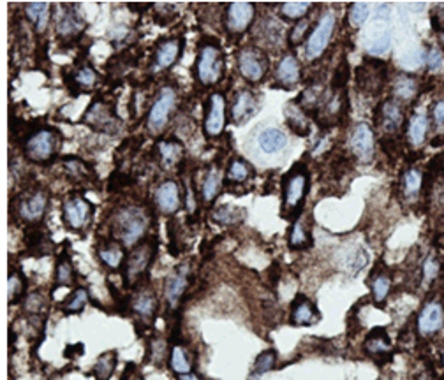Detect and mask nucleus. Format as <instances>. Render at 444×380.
Masks as SVG:
<instances>
[{
	"label": "nucleus",
	"mask_w": 444,
	"mask_h": 380,
	"mask_svg": "<svg viewBox=\"0 0 444 380\" xmlns=\"http://www.w3.org/2000/svg\"><path fill=\"white\" fill-rule=\"evenodd\" d=\"M150 225V217L147 210L140 206H125L120 212H116L115 220H113V234L116 242L123 246L140 245L145 238Z\"/></svg>",
	"instance_id": "1"
},
{
	"label": "nucleus",
	"mask_w": 444,
	"mask_h": 380,
	"mask_svg": "<svg viewBox=\"0 0 444 380\" xmlns=\"http://www.w3.org/2000/svg\"><path fill=\"white\" fill-rule=\"evenodd\" d=\"M222 69H224L222 49L217 45H212V42L203 45L196 62L197 81L205 86L215 85L222 78Z\"/></svg>",
	"instance_id": "2"
},
{
	"label": "nucleus",
	"mask_w": 444,
	"mask_h": 380,
	"mask_svg": "<svg viewBox=\"0 0 444 380\" xmlns=\"http://www.w3.org/2000/svg\"><path fill=\"white\" fill-rule=\"evenodd\" d=\"M308 190V171L305 166L298 164L284 178V203L282 210L286 213L300 210Z\"/></svg>",
	"instance_id": "3"
},
{
	"label": "nucleus",
	"mask_w": 444,
	"mask_h": 380,
	"mask_svg": "<svg viewBox=\"0 0 444 380\" xmlns=\"http://www.w3.org/2000/svg\"><path fill=\"white\" fill-rule=\"evenodd\" d=\"M175 106H177V92H175V88H171V86L160 88L157 97L153 99L150 111H148V116H147L148 131L152 132V134H159V132L164 131V127L168 125Z\"/></svg>",
	"instance_id": "4"
},
{
	"label": "nucleus",
	"mask_w": 444,
	"mask_h": 380,
	"mask_svg": "<svg viewBox=\"0 0 444 380\" xmlns=\"http://www.w3.org/2000/svg\"><path fill=\"white\" fill-rule=\"evenodd\" d=\"M333 32H335V14H333V11L323 12L317 25L310 32L307 41H305V57L308 60H316V58L325 53Z\"/></svg>",
	"instance_id": "5"
},
{
	"label": "nucleus",
	"mask_w": 444,
	"mask_h": 380,
	"mask_svg": "<svg viewBox=\"0 0 444 380\" xmlns=\"http://www.w3.org/2000/svg\"><path fill=\"white\" fill-rule=\"evenodd\" d=\"M58 136L51 129H39L25 141V155L32 162H48L57 153Z\"/></svg>",
	"instance_id": "6"
},
{
	"label": "nucleus",
	"mask_w": 444,
	"mask_h": 380,
	"mask_svg": "<svg viewBox=\"0 0 444 380\" xmlns=\"http://www.w3.org/2000/svg\"><path fill=\"white\" fill-rule=\"evenodd\" d=\"M153 255H156V245L150 242H141L140 245L132 249L127 261H125V282L129 286L138 282L147 273V270L152 264Z\"/></svg>",
	"instance_id": "7"
},
{
	"label": "nucleus",
	"mask_w": 444,
	"mask_h": 380,
	"mask_svg": "<svg viewBox=\"0 0 444 380\" xmlns=\"http://www.w3.org/2000/svg\"><path fill=\"white\" fill-rule=\"evenodd\" d=\"M238 71L247 81L259 83L268 71V60L259 48L249 46L238 53Z\"/></svg>",
	"instance_id": "8"
},
{
	"label": "nucleus",
	"mask_w": 444,
	"mask_h": 380,
	"mask_svg": "<svg viewBox=\"0 0 444 380\" xmlns=\"http://www.w3.org/2000/svg\"><path fill=\"white\" fill-rule=\"evenodd\" d=\"M62 218L69 229L83 231L90 224L92 205L79 196L69 197L64 201V206H62Z\"/></svg>",
	"instance_id": "9"
},
{
	"label": "nucleus",
	"mask_w": 444,
	"mask_h": 380,
	"mask_svg": "<svg viewBox=\"0 0 444 380\" xmlns=\"http://www.w3.org/2000/svg\"><path fill=\"white\" fill-rule=\"evenodd\" d=\"M224 127H226V99L217 92L208 99L205 120H203V132L208 138H217L224 132Z\"/></svg>",
	"instance_id": "10"
},
{
	"label": "nucleus",
	"mask_w": 444,
	"mask_h": 380,
	"mask_svg": "<svg viewBox=\"0 0 444 380\" xmlns=\"http://www.w3.org/2000/svg\"><path fill=\"white\" fill-rule=\"evenodd\" d=\"M46 208H48V194L37 188L21 197L18 203V215L27 224H37L45 218Z\"/></svg>",
	"instance_id": "11"
},
{
	"label": "nucleus",
	"mask_w": 444,
	"mask_h": 380,
	"mask_svg": "<svg viewBox=\"0 0 444 380\" xmlns=\"http://www.w3.org/2000/svg\"><path fill=\"white\" fill-rule=\"evenodd\" d=\"M256 16V8L247 2H234L227 5L226 29L233 36H240L252 25Z\"/></svg>",
	"instance_id": "12"
},
{
	"label": "nucleus",
	"mask_w": 444,
	"mask_h": 380,
	"mask_svg": "<svg viewBox=\"0 0 444 380\" xmlns=\"http://www.w3.org/2000/svg\"><path fill=\"white\" fill-rule=\"evenodd\" d=\"M156 205L162 215H175L184 205V194L177 181H164L156 190Z\"/></svg>",
	"instance_id": "13"
},
{
	"label": "nucleus",
	"mask_w": 444,
	"mask_h": 380,
	"mask_svg": "<svg viewBox=\"0 0 444 380\" xmlns=\"http://www.w3.org/2000/svg\"><path fill=\"white\" fill-rule=\"evenodd\" d=\"M418 333L421 336H430L439 333L444 327V307L439 301H428L418 315Z\"/></svg>",
	"instance_id": "14"
},
{
	"label": "nucleus",
	"mask_w": 444,
	"mask_h": 380,
	"mask_svg": "<svg viewBox=\"0 0 444 380\" xmlns=\"http://www.w3.org/2000/svg\"><path fill=\"white\" fill-rule=\"evenodd\" d=\"M349 144L354 155L362 160V162H370L372 157H374V132H372V129H370L367 123H358V125L354 127L353 132H351Z\"/></svg>",
	"instance_id": "15"
},
{
	"label": "nucleus",
	"mask_w": 444,
	"mask_h": 380,
	"mask_svg": "<svg viewBox=\"0 0 444 380\" xmlns=\"http://www.w3.org/2000/svg\"><path fill=\"white\" fill-rule=\"evenodd\" d=\"M187 286H189V266L182 264L166 278L164 282V299L169 307H178V303L187 290Z\"/></svg>",
	"instance_id": "16"
},
{
	"label": "nucleus",
	"mask_w": 444,
	"mask_h": 380,
	"mask_svg": "<svg viewBox=\"0 0 444 380\" xmlns=\"http://www.w3.org/2000/svg\"><path fill=\"white\" fill-rule=\"evenodd\" d=\"M256 110H258V99L251 90L243 88V90L236 92L233 99L231 120H233L234 125H243L251 116H254Z\"/></svg>",
	"instance_id": "17"
},
{
	"label": "nucleus",
	"mask_w": 444,
	"mask_h": 380,
	"mask_svg": "<svg viewBox=\"0 0 444 380\" xmlns=\"http://www.w3.org/2000/svg\"><path fill=\"white\" fill-rule=\"evenodd\" d=\"M300 78L301 69L295 55H284L275 69V81L279 83L282 88H293V86H296L300 83Z\"/></svg>",
	"instance_id": "18"
},
{
	"label": "nucleus",
	"mask_w": 444,
	"mask_h": 380,
	"mask_svg": "<svg viewBox=\"0 0 444 380\" xmlns=\"http://www.w3.org/2000/svg\"><path fill=\"white\" fill-rule=\"evenodd\" d=\"M182 55V41L180 39H168L159 48L156 49L153 55V69L166 71L177 64V60Z\"/></svg>",
	"instance_id": "19"
},
{
	"label": "nucleus",
	"mask_w": 444,
	"mask_h": 380,
	"mask_svg": "<svg viewBox=\"0 0 444 380\" xmlns=\"http://www.w3.org/2000/svg\"><path fill=\"white\" fill-rule=\"evenodd\" d=\"M321 319L319 312L314 303L305 296H298L291 307V324L293 326H312Z\"/></svg>",
	"instance_id": "20"
},
{
	"label": "nucleus",
	"mask_w": 444,
	"mask_h": 380,
	"mask_svg": "<svg viewBox=\"0 0 444 380\" xmlns=\"http://www.w3.org/2000/svg\"><path fill=\"white\" fill-rule=\"evenodd\" d=\"M85 122L92 125V129H99V131L113 132L116 129L115 115L104 103H95L90 110L86 111Z\"/></svg>",
	"instance_id": "21"
},
{
	"label": "nucleus",
	"mask_w": 444,
	"mask_h": 380,
	"mask_svg": "<svg viewBox=\"0 0 444 380\" xmlns=\"http://www.w3.org/2000/svg\"><path fill=\"white\" fill-rule=\"evenodd\" d=\"M258 147L259 150L271 155V153H279L284 148L288 147V136L284 134L280 129H264V131L259 132L258 136Z\"/></svg>",
	"instance_id": "22"
},
{
	"label": "nucleus",
	"mask_w": 444,
	"mask_h": 380,
	"mask_svg": "<svg viewBox=\"0 0 444 380\" xmlns=\"http://www.w3.org/2000/svg\"><path fill=\"white\" fill-rule=\"evenodd\" d=\"M157 155H159L160 166L171 171V169L177 168L178 162L184 157V147L177 141H160L157 144Z\"/></svg>",
	"instance_id": "23"
},
{
	"label": "nucleus",
	"mask_w": 444,
	"mask_h": 380,
	"mask_svg": "<svg viewBox=\"0 0 444 380\" xmlns=\"http://www.w3.org/2000/svg\"><path fill=\"white\" fill-rule=\"evenodd\" d=\"M49 11H51V4L48 2H32V4H25V14L29 18L30 23L34 25L37 34H42L48 29L49 23Z\"/></svg>",
	"instance_id": "24"
},
{
	"label": "nucleus",
	"mask_w": 444,
	"mask_h": 380,
	"mask_svg": "<svg viewBox=\"0 0 444 380\" xmlns=\"http://www.w3.org/2000/svg\"><path fill=\"white\" fill-rule=\"evenodd\" d=\"M157 308V299L153 296V290L145 287V289L138 290V294L132 299V310L136 312L138 317H141L143 320H150L156 314Z\"/></svg>",
	"instance_id": "25"
},
{
	"label": "nucleus",
	"mask_w": 444,
	"mask_h": 380,
	"mask_svg": "<svg viewBox=\"0 0 444 380\" xmlns=\"http://www.w3.org/2000/svg\"><path fill=\"white\" fill-rule=\"evenodd\" d=\"M428 132V118L425 113H415L407 125V138L412 147H421L427 139Z\"/></svg>",
	"instance_id": "26"
},
{
	"label": "nucleus",
	"mask_w": 444,
	"mask_h": 380,
	"mask_svg": "<svg viewBox=\"0 0 444 380\" xmlns=\"http://www.w3.org/2000/svg\"><path fill=\"white\" fill-rule=\"evenodd\" d=\"M99 257L103 261L104 266L111 268V270H119L122 266L123 259H125V252H123V245L119 242H110L106 245L99 246L97 250Z\"/></svg>",
	"instance_id": "27"
},
{
	"label": "nucleus",
	"mask_w": 444,
	"mask_h": 380,
	"mask_svg": "<svg viewBox=\"0 0 444 380\" xmlns=\"http://www.w3.org/2000/svg\"><path fill=\"white\" fill-rule=\"evenodd\" d=\"M245 218V210L233 205H222L212 212V220L221 225H234Z\"/></svg>",
	"instance_id": "28"
},
{
	"label": "nucleus",
	"mask_w": 444,
	"mask_h": 380,
	"mask_svg": "<svg viewBox=\"0 0 444 380\" xmlns=\"http://www.w3.org/2000/svg\"><path fill=\"white\" fill-rule=\"evenodd\" d=\"M402 110H400L399 103L390 101L381 110V129L386 132H395L402 123Z\"/></svg>",
	"instance_id": "29"
},
{
	"label": "nucleus",
	"mask_w": 444,
	"mask_h": 380,
	"mask_svg": "<svg viewBox=\"0 0 444 380\" xmlns=\"http://www.w3.org/2000/svg\"><path fill=\"white\" fill-rule=\"evenodd\" d=\"M222 188V176H221V171H219L217 168H210L208 173H206L205 180H203V185H201V196H203V201L205 203H214L215 197L219 196V192H221Z\"/></svg>",
	"instance_id": "30"
},
{
	"label": "nucleus",
	"mask_w": 444,
	"mask_h": 380,
	"mask_svg": "<svg viewBox=\"0 0 444 380\" xmlns=\"http://www.w3.org/2000/svg\"><path fill=\"white\" fill-rule=\"evenodd\" d=\"M365 351L369 352L370 356H381V354H388L391 351L390 340H388L386 331L382 327L374 329V331L367 336Z\"/></svg>",
	"instance_id": "31"
},
{
	"label": "nucleus",
	"mask_w": 444,
	"mask_h": 380,
	"mask_svg": "<svg viewBox=\"0 0 444 380\" xmlns=\"http://www.w3.org/2000/svg\"><path fill=\"white\" fill-rule=\"evenodd\" d=\"M252 175H254V171H252L251 164H247L243 159H233L230 162V166H227L226 180L230 183L242 185L251 180Z\"/></svg>",
	"instance_id": "32"
},
{
	"label": "nucleus",
	"mask_w": 444,
	"mask_h": 380,
	"mask_svg": "<svg viewBox=\"0 0 444 380\" xmlns=\"http://www.w3.org/2000/svg\"><path fill=\"white\" fill-rule=\"evenodd\" d=\"M370 290H372V299L378 305H382L386 301L388 294L391 290V278L390 275L384 273V271H379V273L372 275L370 278Z\"/></svg>",
	"instance_id": "33"
},
{
	"label": "nucleus",
	"mask_w": 444,
	"mask_h": 380,
	"mask_svg": "<svg viewBox=\"0 0 444 380\" xmlns=\"http://www.w3.org/2000/svg\"><path fill=\"white\" fill-rule=\"evenodd\" d=\"M286 118H288L289 127H291L296 134L307 136L308 131H310V129H308V120L307 116H305V110L298 106V104L289 103L288 106H286Z\"/></svg>",
	"instance_id": "34"
},
{
	"label": "nucleus",
	"mask_w": 444,
	"mask_h": 380,
	"mask_svg": "<svg viewBox=\"0 0 444 380\" xmlns=\"http://www.w3.org/2000/svg\"><path fill=\"white\" fill-rule=\"evenodd\" d=\"M308 245H310V233H308V225L305 224V217L296 218L289 233V249L300 250Z\"/></svg>",
	"instance_id": "35"
},
{
	"label": "nucleus",
	"mask_w": 444,
	"mask_h": 380,
	"mask_svg": "<svg viewBox=\"0 0 444 380\" xmlns=\"http://www.w3.org/2000/svg\"><path fill=\"white\" fill-rule=\"evenodd\" d=\"M115 366H116V352L110 351L101 354L94 364L95 379L108 380L111 375H113V372H115Z\"/></svg>",
	"instance_id": "36"
},
{
	"label": "nucleus",
	"mask_w": 444,
	"mask_h": 380,
	"mask_svg": "<svg viewBox=\"0 0 444 380\" xmlns=\"http://www.w3.org/2000/svg\"><path fill=\"white\" fill-rule=\"evenodd\" d=\"M82 30H83V21L82 18H79L78 12L67 11L66 14L62 16L60 23H58V36L66 37V39L78 36Z\"/></svg>",
	"instance_id": "37"
},
{
	"label": "nucleus",
	"mask_w": 444,
	"mask_h": 380,
	"mask_svg": "<svg viewBox=\"0 0 444 380\" xmlns=\"http://www.w3.org/2000/svg\"><path fill=\"white\" fill-rule=\"evenodd\" d=\"M169 366L177 375H184V373L193 372V366H190V359L187 356V351L180 345H175L171 349V354H169Z\"/></svg>",
	"instance_id": "38"
},
{
	"label": "nucleus",
	"mask_w": 444,
	"mask_h": 380,
	"mask_svg": "<svg viewBox=\"0 0 444 380\" xmlns=\"http://www.w3.org/2000/svg\"><path fill=\"white\" fill-rule=\"evenodd\" d=\"M423 185V175L419 169H407L402 176V190L407 197L418 196Z\"/></svg>",
	"instance_id": "39"
},
{
	"label": "nucleus",
	"mask_w": 444,
	"mask_h": 380,
	"mask_svg": "<svg viewBox=\"0 0 444 380\" xmlns=\"http://www.w3.org/2000/svg\"><path fill=\"white\" fill-rule=\"evenodd\" d=\"M391 39L388 30L379 29L372 32V37L369 39V45H367V49H369L370 55H384L390 49Z\"/></svg>",
	"instance_id": "40"
},
{
	"label": "nucleus",
	"mask_w": 444,
	"mask_h": 380,
	"mask_svg": "<svg viewBox=\"0 0 444 380\" xmlns=\"http://www.w3.org/2000/svg\"><path fill=\"white\" fill-rule=\"evenodd\" d=\"M86 303H88V292H86V289L79 287V289H76L69 296L67 301H64L62 310L66 312V314H79L86 307Z\"/></svg>",
	"instance_id": "41"
},
{
	"label": "nucleus",
	"mask_w": 444,
	"mask_h": 380,
	"mask_svg": "<svg viewBox=\"0 0 444 380\" xmlns=\"http://www.w3.org/2000/svg\"><path fill=\"white\" fill-rule=\"evenodd\" d=\"M310 8H312V4H308V2H289V4L280 5V14L286 20L300 21L304 20Z\"/></svg>",
	"instance_id": "42"
},
{
	"label": "nucleus",
	"mask_w": 444,
	"mask_h": 380,
	"mask_svg": "<svg viewBox=\"0 0 444 380\" xmlns=\"http://www.w3.org/2000/svg\"><path fill=\"white\" fill-rule=\"evenodd\" d=\"M55 282L57 287L60 286H71L74 282V268L73 262L67 255H62L60 261L57 264V275H55Z\"/></svg>",
	"instance_id": "43"
},
{
	"label": "nucleus",
	"mask_w": 444,
	"mask_h": 380,
	"mask_svg": "<svg viewBox=\"0 0 444 380\" xmlns=\"http://www.w3.org/2000/svg\"><path fill=\"white\" fill-rule=\"evenodd\" d=\"M393 92L395 97H399L400 101H411L416 94V81L409 76H400L395 81Z\"/></svg>",
	"instance_id": "44"
},
{
	"label": "nucleus",
	"mask_w": 444,
	"mask_h": 380,
	"mask_svg": "<svg viewBox=\"0 0 444 380\" xmlns=\"http://www.w3.org/2000/svg\"><path fill=\"white\" fill-rule=\"evenodd\" d=\"M277 364V352L275 351H264L256 357L254 363V375H264V373L271 372Z\"/></svg>",
	"instance_id": "45"
},
{
	"label": "nucleus",
	"mask_w": 444,
	"mask_h": 380,
	"mask_svg": "<svg viewBox=\"0 0 444 380\" xmlns=\"http://www.w3.org/2000/svg\"><path fill=\"white\" fill-rule=\"evenodd\" d=\"M370 9L372 5L365 4V2H358V4H351L349 8V23L353 27H362L370 16Z\"/></svg>",
	"instance_id": "46"
},
{
	"label": "nucleus",
	"mask_w": 444,
	"mask_h": 380,
	"mask_svg": "<svg viewBox=\"0 0 444 380\" xmlns=\"http://www.w3.org/2000/svg\"><path fill=\"white\" fill-rule=\"evenodd\" d=\"M74 81H76L78 86L88 90V88H92L97 83V73L92 67H82V69L74 73Z\"/></svg>",
	"instance_id": "47"
},
{
	"label": "nucleus",
	"mask_w": 444,
	"mask_h": 380,
	"mask_svg": "<svg viewBox=\"0 0 444 380\" xmlns=\"http://www.w3.org/2000/svg\"><path fill=\"white\" fill-rule=\"evenodd\" d=\"M23 292V277L18 271L9 275V303H16Z\"/></svg>",
	"instance_id": "48"
},
{
	"label": "nucleus",
	"mask_w": 444,
	"mask_h": 380,
	"mask_svg": "<svg viewBox=\"0 0 444 380\" xmlns=\"http://www.w3.org/2000/svg\"><path fill=\"white\" fill-rule=\"evenodd\" d=\"M308 27H310V23H308L307 18L300 20L295 27H293L291 34H289V41H291V45H300V42L304 41L305 34L308 32Z\"/></svg>",
	"instance_id": "49"
},
{
	"label": "nucleus",
	"mask_w": 444,
	"mask_h": 380,
	"mask_svg": "<svg viewBox=\"0 0 444 380\" xmlns=\"http://www.w3.org/2000/svg\"><path fill=\"white\" fill-rule=\"evenodd\" d=\"M427 62H428V69H430L432 73H437V71H441L444 67V55L441 53L437 48H432L430 51H428Z\"/></svg>",
	"instance_id": "50"
},
{
	"label": "nucleus",
	"mask_w": 444,
	"mask_h": 380,
	"mask_svg": "<svg viewBox=\"0 0 444 380\" xmlns=\"http://www.w3.org/2000/svg\"><path fill=\"white\" fill-rule=\"evenodd\" d=\"M439 273V264L434 257H428L423 264V280L425 283H430Z\"/></svg>",
	"instance_id": "51"
},
{
	"label": "nucleus",
	"mask_w": 444,
	"mask_h": 380,
	"mask_svg": "<svg viewBox=\"0 0 444 380\" xmlns=\"http://www.w3.org/2000/svg\"><path fill=\"white\" fill-rule=\"evenodd\" d=\"M432 21L436 25V30L444 29V4L436 5V12H434V16H432Z\"/></svg>",
	"instance_id": "52"
},
{
	"label": "nucleus",
	"mask_w": 444,
	"mask_h": 380,
	"mask_svg": "<svg viewBox=\"0 0 444 380\" xmlns=\"http://www.w3.org/2000/svg\"><path fill=\"white\" fill-rule=\"evenodd\" d=\"M432 115H434V122H436L437 125H441V127L444 125V101H439V103L434 106Z\"/></svg>",
	"instance_id": "53"
},
{
	"label": "nucleus",
	"mask_w": 444,
	"mask_h": 380,
	"mask_svg": "<svg viewBox=\"0 0 444 380\" xmlns=\"http://www.w3.org/2000/svg\"><path fill=\"white\" fill-rule=\"evenodd\" d=\"M185 199H187V208H189V212L194 213V210H196V199H194V192L189 187H187V197H185Z\"/></svg>",
	"instance_id": "54"
},
{
	"label": "nucleus",
	"mask_w": 444,
	"mask_h": 380,
	"mask_svg": "<svg viewBox=\"0 0 444 380\" xmlns=\"http://www.w3.org/2000/svg\"><path fill=\"white\" fill-rule=\"evenodd\" d=\"M178 380H203V379L197 375V373L190 372V373H184V375H178Z\"/></svg>",
	"instance_id": "55"
},
{
	"label": "nucleus",
	"mask_w": 444,
	"mask_h": 380,
	"mask_svg": "<svg viewBox=\"0 0 444 380\" xmlns=\"http://www.w3.org/2000/svg\"><path fill=\"white\" fill-rule=\"evenodd\" d=\"M441 41H443V45H444V32L441 34Z\"/></svg>",
	"instance_id": "56"
},
{
	"label": "nucleus",
	"mask_w": 444,
	"mask_h": 380,
	"mask_svg": "<svg viewBox=\"0 0 444 380\" xmlns=\"http://www.w3.org/2000/svg\"><path fill=\"white\" fill-rule=\"evenodd\" d=\"M134 380H143V379H141V377H138V379H134Z\"/></svg>",
	"instance_id": "57"
}]
</instances>
